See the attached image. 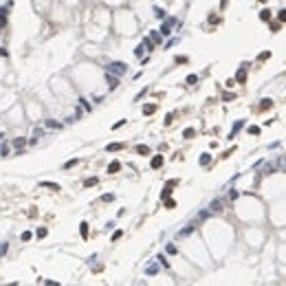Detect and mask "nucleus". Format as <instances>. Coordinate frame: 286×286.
I'll return each instance as SVG.
<instances>
[{"label":"nucleus","mask_w":286,"mask_h":286,"mask_svg":"<svg viewBox=\"0 0 286 286\" xmlns=\"http://www.w3.org/2000/svg\"><path fill=\"white\" fill-rule=\"evenodd\" d=\"M108 73H112V75H117V77H121V75L128 73V66H126L123 62H112V64H108Z\"/></svg>","instance_id":"f257e3e1"},{"label":"nucleus","mask_w":286,"mask_h":286,"mask_svg":"<svg viewBox=\"0 0 286 286\" xmlns=\"http://www.w3.org/2000/svg\"><path fill=\"white\" fill-rule=\"evenodd\" d=\"M174 25H176V20H174V18H168V20L163 22V27H161V35H170Z\"/></svg>","instance_id":"f03ea898"},{"label":"nucleus","mask_w":286,"mask_h":286,"mask_svg":"<svg viewBox=\"0 0 286 286\" xmlns=\"http://www.w3.org/2000/svg\"><path fill=\"white\" fill-rule=\"evenodd\" d=\"M222 205H225V200H222V198H216V200H213V203L209 205V211H211V213H218V211H222V209H225Z\"/></svg>","instance_id":"7ed1b4c3"},{"label":"nucleus","mask_w":286,"mask_h":286,"mask_svg":"<svg viewBox=\"0 0 286 286\" xmlns=\"http://www.w3.org/2000/svg\"><path fill=\"white\" fill-rule=\"evenodd\" d=\"M198 222H200V218H198V220H194V222H189L185 229H181V231H178V235H189V233H192V231L198 227Z\"/></svg>","instance_id":"20e7f679"},{"label":"nucleus","mask_w":286,"mask_h":286,"mask_svg":"<svg viewBox=\"0 0 286 286\" xmlns=\"http://www.w3.org/2000/svg\"><path fill=\"white\" fill-rule=\"evenodd\" d=\"M108 86H110V90H114V88L119 86V77L112 75V73H108Z\"/></svg>","instance_id":"39448f33"},{"label":"nucleus","mask_w":286,"mask_h":286,"mask_svg":"<svg viewBox=\"0 0 286 286\" xmlns=\"http://www.w3.org/2000/svg\"><path fill=\"white\" fill-rule=\"evenodd\" d=\"M275 168H277V172L282 170V172L286 174V159H284V156H279V159L275 161Z\"/></svg>","instance_id":"423d86ee"},{"label":"nucleus","mask_w":286,"mask_h":286,"mask_svg":"<svg viewBox=\"0 0 286 286\" xmlns=\"http://www.w3.org/2000/svg\"><path fill=\"white\" fill-rule=\"evenodd\" d=\"M119 170H121V163H119V161H112V163L108 165V172H110V174H117Z\"/></svg>","instance_id":"0eeeda50"},{"label":"nucleus","mask_w":286,"mask_h":286,"mask_svg":"<svg viewBox=\"0 0 286 286\" xmlns=\"http://www.w3.org/2000/svg\"><path fill=\"white\" fill-rule=\"evenodd\" d=\"M145 273H148V275H156V273H159V264H156V262L148 264V266H145Z\"/></svg>","instance_id":"6e6552de"},{"label":"nucleus","mask_w":286,"mask_h":286,"mask_svg":"<svg viewBox=\"0 0 286 286\" xmlns=\"http://www.w3.org/2000/svg\"><path fill=\"white\" fill-rule=\"evenodd\" d=\"M244 79H247V70H244V68H240V70H238V73H235V82L244 84Z\"/></svg>","instance_id":"1a4fd4ad"},{"label":"nucleus","mask_w":286,"mask_h":286,"mask_svg":"<svg viewBox=\"0 0 286 286\" xmlns=\"http://www.w3.org/2000/svg\"><path fill=\"white\" fill-rule=\"evenodd\" d=\"M121 148H123V143H110L106 150H108V152H117V150H121Z\"/></svg>","instance_id":"9d476101"},{"label":"nucleus","mask_w":286,"mask_h":286,"mask_svg":"<svg viewBox=\"0 0 286 286\" xmlns=\"http://www.w3.org/2000/svg\"><path fill=\"white\" fill-rule=\"evenodd\" d=\"M2 27H7V13H5V9H0V29Z\"/></svg>","instance_id":"9b49d317"},{"label":"nucleus","mask_w":286,"mask_h":286,"mask_svg":"<svg viewBox=\"0 0 286 286\" xmlns=\"http://www.w3.org/2000/svg\"><path fill=\"white\" fill-rule=\"evenodd\" d=\"M161 165H163V156H154L152 159V168L156 170V168H161Z\"/></svg>","instance_id":"f8f14e48"},{"label":"nucleus","mask_w":286,"mask_h":286,"mask_svg":"<svg viewBox=\"0 0 286 286\" xmlns=\"http://www.w3.org/2000/svg\"><path fill=\"white\" fill-rule=\"evenodd\" d=\"M46 126H49V128H55V130H60V128H62V123L53 121V119H46Z\"/></svg>","instance_id":"ddd939ff"},{"label":"nucleus","mask_w":286,"mask_h":286,"mask_svg":"<svg viewBox=\"0 0 286 286\" xmlns=\"http://www.w3.org/2000/svg\"><path fill=\"white\" fill-rule=\"evenodd\" d=\"M156 110V106H152V104H148V106H143V114H152Z\"/></svg>","instance_id":"4468645a"},{"label":"nucleus","mask_w":286,"mask_h":286,"mask_svg":"<svg viewBox=\"0 0 286 286\" xmlns=\"http://www.w3.org/2000/svg\"><path fill=\"white\" fill-rule=\"evenodd\" d=\"M9 154V145L7 143H0V156H7Z\"/></svg>","instance_id":"2eb2a0df"},{"label":"nucleus","mask_w":286,"mask_h":286,"mask_svg":"<svg viewBox=\"0 0 286 286\" xmlns=\"http://www.w3.org/2000/svg\"><path fill=\"white\" fill-rule=\"evenodd\" d=\"M136 152L139 154H150V148L148 145H136Z\"/></svg>","instance_id":"dca6fc26"},{"label":"nucleus","mask_w":286,"mask_h":286,"mask_svg":"<svg viewBox=\"0 0 286 286\" xmlns=\"http://www.w3.org/2000/svg\"><path fill=\"white\" fill-rule=\"evenodd\" d=\"M92 185H97V178H95V176H92V178H86V181H84V187H92Z\"/></svg>","instance_id":"f3484780"},{"label":"nucleus","mask_w":286,"mask_h":286,"mask_svg":"<svg viewBox=\"0 0 286 286\" xmlns=\"http://www.w3.org/2000/svg\"><path fill=\"white\" fill-rule=\"evenodd\" d=\"M25 143H27L25 139H22V136H18V139L13 141V145H16V148H22V145H25Z\"/></svg>","instance_id":"a211bd4d"},{"label":"nucleus","mask_w":286,"mask_h":286,"mask_svg":"<svg viewBox=\"0 0 286 286\" xmlns=\"http://www.w3.org/2000/svg\"><path fill=\"white\" fill-rule=\"evenodd\" d=\"M269 108H271V99H264L262 106H260V110H269Z\"/></svg>","instance_id":"6ab92c4d"},{"label":"nucleus","mask_w":286,"mask_h":286,"mask_svg":"<svg viewBox=\"0 0 286 286\" xmlns=\"http://www.w3.org/2000/svg\"><path fill=\"white\" fill-rule=\"evenodd\" d=\"M209 161H211V156H209V154H203V156H200V165H207Z\"/></svg>","instance_id":"aec40b11"},{"label":"nucleus","mask_w":286,"mask_h":286,"mask_svg":"<svg viewBox=\"0 0 286 286\" xmlns=\"http://www.w3.org/2000/svg\"><path fill=\"white\" fill-rule=\"evenodd\" d=\"M79 231H82V235L86 238V235H88V225H86V222H82V227H79Z\"/></svg>","instance_id":"412c9836"},{"label":"nucleus","mask_w":286,"mask_h":286,"mask_svg":"<svg viewBox=\"0 0 286 286\" xmlns=\"http://www.w3.org/2000/svg\"><path fill=\"white\" fill-rule=\"evenodd\" d=\"M260 18H262V20H269V18H271V11H269V9H264V11L260 13Z\"/></svg>","instance_id":"4be33fe9"},{"label":"nucleus","mask_w":286,"mask_h":286,"mask_svg":"<svg viewBox=\"0 0 286 286\" xmlns=\"http://www.w3.org/2000/svg\"><path fill=\"white\" fill-rule=\"evenodd\" d=\"M42 187H49V189H60V185H55V183H42Z\"/></svg>","instance_id":"5701e85b"},{"label":"nucleus","mask_w":286,"mask_h":286,"mask_svg":"<svg viewBox=\"0 0 286 286\" xmlns=\"http://www.w3.org/2000/svg\"><path fill=\"white\" fill-rule=\"evenodd\" d=\"M75 165H77V159H73V161H68V163L64 165V168H66V170H70V168H75Z\"/></svg>","instance_id":"b1692460"},{"label":"nucleus","mask_w":286,"mask_h":286,"mask_svg":"<svg viewBox=\"0 0 286 286\" xmlns=\"http://www.w3.org/2000/svg\"><path fill=\"white\" fill-rule=\"evenodd\" d=\"M150 38H152V42H154V44H159V42H161V35H159V33H154V31H152V35H150Z\"/></svg>","instance_id":"393cba45"},{"label":"nucleus","mask_w":286,"mask_h":286,"mask_svg":"<svg viewBox=\"0 0 286 286\" xmlns=\"http://www.w3.org/2000/svg\"><path fill=\"white\" fill-rule=\"evenodd\" d=\"M101 200H104V203H110V200H114V196H112V194H104Z\"/></svg>","instance_id":"a878e982"},{"label":"nucleus","mask_w":286,"mask_h":286,"mask_svg":"<svg viewBox=\"0 0 286 286\" xmlns=\"http://www.w3.org/2000/svg\"><path fill=\"white\" fill-rule=\"evenodd\" d=\"M185 82H187V84H196V82H198V77H196V75H189Z\"/></svg>","instance_id":"bb28decb"},{"label":"nucleus","mask_w":286,"mask_h":286,"mask_svg":"<svg viewBox=\"0 0 286 286\" xmlns=\"http://www.w3.org/2000/svg\"><path fill=\"white\" fill-rule=\"evenodd\" d=\"M192 136H194V130L187 128V130H185V139H192Z\"/></svg>","instance_id":"cd10ccee"},{"label":"nucleus","mask_w":286,"mask_h":286,"mask_svg":"<svg viewBox=\"0 0 286 286\" xmlns=\"http://www.w3.org/2000/svg\"><path fill=\"white\" fill-rule=\"evenodd\" d=\"M154 13H156V18H165V13H163V9H159V7L154 9Z\"/></svg>","instance_id":"c85d7f7f"},{"label":"nucleus","mask_w":286,"mask_h":286,"mask_svg":"<svg viewBox=\"0 0 286 286\" xmlns=\"http://www.w3.org/2000/svg\"><path fill=\"white\" fill-rule=\"evenodd\" d=\"M185 62H187L185 55H178V57H176V64H185Z\"/></svg>","instance_id":"c756f323"},{"label":"nucleus","mask_w":286,"mask_h":286,"mask_svg":"<svg viewBox=\"0 0 286 286\" xmlns=\"http://www.w3.org/2000/svg\"><path fill=\"white\" fill-rule=\"evenodd\" d=\"M44 235H46V229L40 227V229H38V238H44Z\"/></svg>","instance_id":"7c9ffc66"},{"label":"nucleus","mask_w":286,"mask_h":286,"mask_svg":"<svg viewBox=\"0 0 286 286\" xmlns=\"http://www.w3.org/2000/svg\"><path fill=\"white\" fill-rule=\"evenodd\" d=\"M165 207H168V209H174V207H176V203H174V200H168V203H165Z\"/></svg>","instance_id":"2f4dec72"},{"label":"nucleus","mask_w":286,"mask_h":286,"mask_svg":"<svg viewBox=\"0 0 286 286\" xmlns=\"http://www.w3.org/2000/svg\"><path fill=\"white\" fill-rule=\"evenodd\" d=\"M79 101H82V106H84V110H90V104H88L86 99H79Z\"/></svg>","instance_id":"473e14b6"},{"label":"nucleus","mask_w":286,"mask_h":286,"mask_svg":"<svg viewBox=\"0 0 286 286\" xmlns=\"http://www.w3.org/2000/svg\"><path fill=\"white\" fill-rule=\"evenodd\" d=\"M249 132H251V134H257V132H260V128H257V126H251V128H249Z\"/></svg>","instance_id":"72a5a7b5"},{"label":"nucleus","mask_w":286,"mask_h":286,"mask_svg":"<svg viewBox=\"0 0 286 286\" xmlns=\"http://www.w3.org/2000/svg\"><path fill=\"white\" fill-rule=\"evenodd\" d=\"M121 235H123L121 231H114V233H112V240H119V238H121Z\"/></svg>","instance_id":"f704fd0d"},{"label":"nucleus","mask_w":286,"mask_h":286,"mask_svg":"<svg viewBox=\"0 0 286 286\" xmlns=\"http://www.w3.org/2000/svg\"><path fill=\"white\" fill-rule=\"evenodd\" d=\"M168 253H176V247L174 244H168Z\"/></svg>","instance_id":"c9c22d12"},{"label":"nucleus","mask_w":286,"mask_h":286,"mask_svg":"<svg viewBox=\"0 0 286 286\" xmlns=\"http://www.w3.org/2000/svg\"><path fill=\"white\" fill-rule=\"evenodd\" d=\"M279 20H282V22H286V9H284V11H279Z\"/></svg>","instance_id":"e433bc0d"}]
</instances>
